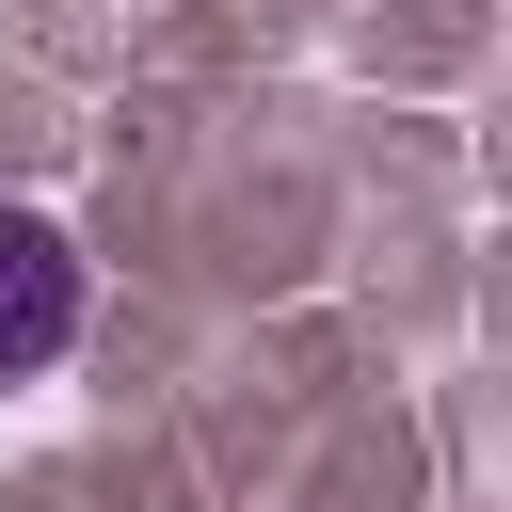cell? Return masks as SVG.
I'll return each instance as SVG.
<instances>
[{
    "label": "cell",
    "instance_id": "cell-1",
    "mask_svg": "<svg viewBox=\"0 0 512 512\" xmlns=\"http://www.w3.org/2000/svg\"><path fill=\"white\" fill-rule=\"evenodd\" d=\"M80 352V240L0 192V384H48Z\"/></svg>",
    "mask_w": 512,
    "mask_h": 512
}]
</instances>
